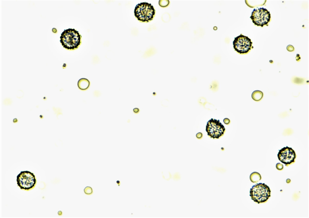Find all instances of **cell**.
Here are the masks:
<instances>
[{"label":"cell","instance_id":"cell-1","mask_svg":"<svg viewBox=\"0 0 309 218\" xmlns=\"http://www.w3.org/2000/svg\"><path fill=\"white\" fill-rule=\"evenodd\" d=\"M60 42L67 49L73 50L77 49L81 43V36L75 29L65 30L61 33Z\"/></svg>","mask_w":309,"mask_h":218},{"label":"cell","instance_id":"cell-11","mask_svg":"<svg viewBox=\"0 0 309 218\" xmlns=\"http://www.w3.org/2000/svg\"><path fill=\"white\" fill-rule=\"evenodd\" d=\"M250 179L252 182H258L261 179V176L258 172H254L252 173L250 175Z\"/></svg>","mask_w":309,"mask_h":218},{"label":"cell","instance_id":"cell-5","mask_svg":"<svg viewBox=\"0 0 309 218\" xmlns=\"http://www.w3.org/2000/svg\"><path fill=\"white\" fill-rule=\"evenodd\" d=\"M250 18L255 25L263 27L270 21L271 15L266 8H260L253 10Z\"/></svg>","mask_w":309,"mask_h":218},{"label":"cell","instance_id":"cell-12","mask_svg":"<svg viewBox=\"0 0 309 218\" xmlns=\"http://www.w3.org/2000/svg\"><path fill=\"white\" fill-rule=\"evenodd\" d=\"M84 193L87 195L92 194L93 192L92 188L90 186H87L84 189Z\"/></svg>","mask_w":309,"mask_h":218},{"label":"cell","instance_id":"cell-4","mask_svg":"<svg viewBox=\"0 0 309 218\" xmlns=\"http://www.w3.org/2000/svg\"><path fill=\"white\" fill-rule=\"evenodd\" d=\"M36 181L34 174L27 171H21L17 176L18 186L21 189L26 191L34 188Z\"/></svg>","mask_w":309,"mask_h":218},{"label":"cell","instance_id":"cell-8","mask_svg":"<svg viewBox=\"0 0 309 218\" xmlns=\"http://www.w3.org/2000/svg\"><path fill=\"white\" fill-rule=\"evenodd\" d=\"M277 154L279 160L286 166L295 162L296 154L295 151L288 146L279 150Z\"/></svg>","mask_w":309,"mask_h":218},{"label":"cell","instance_id":"cell-3","mask_svg":"<svg viewBox=\"0 0 309 218\" xmlns=\"http://www.w3.org/2000/svg\"><path fill=\"white\" fill-rule=\"evenodd\" d=\"M270 193L269 187L261 183L252 187L250 189V195L254 202L260 204L266 201L271 196Z\"/></svg>","mask_w":309,"mask_h":218},{"label":"cell","instance_id":"cell-10","mask_svg":"<svg viewBox=\"0 0 309 218\" xmlns=\"http://www.w3.org/2000/svg\"><path fill=\"white\" fill-rule=\"evenodd\" d=\"M252 98L255 101H259L263 96V93L261 91L256 90L254 91L252 94Z\"/></svg>","mask_w":309,"mask_h":218},{"label":"cell","instance_id":"cell-15","mask_svg":"<svg viewBox=\"0 0 309 218\" xmlns=\"http://www.w3.org/2000/svg\"><path fill=\"white\" fill-rule=\"evenodd\" d=\"M202 136V134L200 132L196 134V137L199 139L201 138Z\"/></svg>","mask_w":309,"mask_h":218},{"label":"cell","instance_id":"cell-16","mask_svg":"<svg viewBox=\"0 0 309 218\" xmlns=\"http://www.w3.org/2000/svg\"><path fill=\"white\" fill-rule=\"evenodd\" d=\"M290 179H287L286 180V182L287 183H289L290 182Z\"/></svg>","mask_w":309,"mask_h":218},{"label":"cell","instance_id":"cell-2","mask_svg":"<svg viewBox=\"0 0 309 218\" xmlns=\"http://www.w3.org/2000/svg\"><path fill=\"white\" fill-rule=\"evenodd\" d=\"M134 13L135 17L140 22H148L153 19L155 11L151 4L144 2L136 5Z\"/></svg>","mask_w":309,"mask_h":218},{"label":"cell","instance_id":"cell-14","mask_svg":"<svg viewBox=\"0 0 309 218\" xmlns=\"http://www.w3.org/2000/svg\"><path fill=\"white\" fill-rule=\"evenodd\" d=\"M223 122L225 124L228 125L230 123V120L228 118H225L223 120Z\"/></svg>","mask_w":309,"mask_h":218},{"label":"cell","instance_id":"cell-7","mask_svg":"<svg viewBox=\"0 0 309 218\" xmlns=\"http://www.w3.org/2000/svg\"><path fill=\"white\" fill-rule=\"evenodd\" d=\"M233 42V48L235 50L240 54H246L253 47L251 39L247 36L241 34L234 38Z\"/></svg>","mask_w":309,"mask_h":218},{"label":"cell","instance_id":"cell-13","mask_svg":"<svg viewBox=\"0 0 309 218\" xmlns=\"http://www.w3.org/2000/svg\"><path fill=\"white\" fill-rule=\"evenodd\" d=\"M276 169L279 170H281L283 168V166L282 164L280 163H278L276 164Z\"/></svg>","mask_w":309,"mask_h":218},{"label":"cell","instance_id":"cell-9","mask_svg":"<svg viewBox=\"0 0 309 218\" xmlns=\"http://www.w3.org/2000/svg\"><path fill=\"white\" fill-rule=\"evenodd\" d=\"M90 83L89 81L85 78H82L79 80L78 83V88L81 90H85L89 87Z\"/></svg>","mask_w":309,"mask_h":218},{"label":"cell","instance_id":"cell-6","mask_svg":"<svg viewBox=\"0 0 309 218\" xmlns=\"http://www.w3.org/2000/svg\"><path fill=\"white\" fill-rule=\"evenodd\" d=\"M225 130L224 125L220 122L219 120L212 118L207 122L206 126L207 135L213 139H218L222 136Z\"/></svg>","mask_w":309,"mask_h":218},{"label":"cell","instance_id":"cell-17","mask_svg":"<svg viewBox=\"0 0 309 218\" xmlns=\"http://www.w3.org/2000/svg\"><path fill=\"white\" fill-rule=\"evenodd\" d=\"M116 182L117 184L119 186L120 185V181H119L118 180L116 181Z\"/></svg>","mask_w":309,"mask_h":218}]
</instances>
